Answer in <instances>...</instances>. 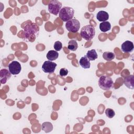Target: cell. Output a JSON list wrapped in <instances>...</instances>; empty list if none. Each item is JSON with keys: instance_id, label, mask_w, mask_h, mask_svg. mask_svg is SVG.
I'll return each instance as SVG.
<instances>
[{"instance_id": "obj_7", "label": "cell", "mask_w": 134, "mask_h": 134, "mask_svg": "<svg viewBox=\"0 0 134 134\" xmlns=\"http://www.w3.org/2000/svg\"><path fill=\"white\" fill-rule=\"evenodd\" d=\"M57 64L50 61H46L42 66V70L44 73L51 74L54 72Z\"/></svg>"}, {"instance_id": "obj_13", "label": "cell", "mask_w": 134, "mask_h": 134, "mask_svg": "<svg viewBox=\"0 0 134 134\" xmlns=\"http://www.w3.org/2000/svg\"><path fill=\"white\" fill-rule=\"evenodd\" d=\"M79 63H80V65L82 66V68L84 69H89L91 66L90 61L86 57V55L82 57L80 59Z\"/></svg>"}, {"instance_id": "obj_22", "label": "cell", "mask_w": 134, "mask_h": 134, "mask_svg": "<svg viewBox=\"0 0 134 134\" xmlns=\"http://www.w3.org/2000/svg\"><path fill=\"white\" fill-rule=\"evenodd\" d=\"M68 74V70L65 68H62L60 70V75L61 76H65Z\"/></svg>"}, {"instance_id": "obj_11", "label": "cell", "mask_w": 134, "mask_h": 134, "mask_svg": "<svg viewBox=\"0 0 134 134\" xmlns=\"http://www.w3.org/2000/svg\"><path fill=\"white\" fill-rule=\"evenodd\" d=\"M124 83L128 88L133 90L134 88V76L130 75L126 77L124 80Z\"/></svg>"}, {"instance_id": "obj_10", "label": "cell", "mask_w": 134, "mask_h": 134, "mask_svg": "<svg viewBox=\"0 0 134 134\" xmlns=\"http://www.w3.org/2000/svg\"><path fill=\"white\" fill-rule=\"evenodd\" d=\"M133 48L132 42L129 40L125 41L121 46V49L124 52H131L133 50Z\"/></svg>"}, {"instance_id": "obj_9", "label": "cell", "mask_w": 134, "mask_h": 134, "mask_svg": "<svg viewBox=\"0 0 134 134\" xmlns=\"http://www.w3.org/2000/svg\"><path fill=\"white\" fill-rule=\"evenodd\" d=\"M11 73L8 70L6 69H2L0 71V78L1 83L2 84H5L6 83L8 80L11 77Z\"/></svg>"}, {"instance_id": "obj_19", "label": "cell", "mask_w": 134, "mask_h": 134, "mask_svg": "<svg viewBox=\"0 0 134 134\" xmlns=\"http://www.w3.org/2000/svg\"><path fill=\"white\" fill-rule=\"evenodd\" d=\"M41 128L42 130H43L46 132H48L51 131L52 130L53 127L51 123L49 122H45L42 124Z\"/></svg>"}, {"instance_id": "obj_20", "label": "cell", "mask_w": 134, "mask_h": 134, "mask_svg": "<svg viewBox=\"0 0 134 134\" xmlns=\"http://www.w3.org/2000/svg\"><path fill=\"white\" fill-rule=\"evenodd\" d=\"M105 114L109 118H112L115 116V113L113 109L108 108L105 110Z\"/></svg>"}, {"instance_id": "obj_15", "label": "cell", "mask_w": 134, "mask_h": 134, "mask_svg": "<svg viewBox=\"0 0 134 134\" xmlns=\"http://www.w3.org/2000/svg\"><path fill=\"white\" fill-rule=\"evenodd\" d=\"M58 52L55 50H50L47 54V58L50 61L56 60L58 58Z\"/></svg>"}, {"instance_id": "obj_6", "label": "cell", "mask_w": 134, "mask_h": 134, "mask_svg": "<svg viewBox=\"0 0 134 134\" xmlns=\"http://www.w3.org/2000/svg\"><path fill=\"white\" fill-rule=\"evenodd\" d=\"M65 27L69 31L75 33L80 29V23L77 19L72 18L66 23Z\"/></svg>"}, {"instance_id": "obj_3", "label": "cell", "mask_w": 134, "mask_h": 134, "mask_svg": "<svg viewBox=\"0 0 134 134\" xmlns=\"http://www.w3.org/2000/svg\"><path fill=\"white\" fill-rule=\"evenodd\" d=\"M74 15V10L73 8L68 6L63 7L59 13L60 18L63 21H68L72 19Z\"/></svg>"}, {"instance_id": "obj_2", "label": "cell", "mask_w": 134, "mask_h": 134, "mask_svg": "<svg viewBox=\"0 0 134 134\" xmlns=\"http://www.w3.org/2000/svg\"><path fill=\"white\" fill-rule=\"evenodd\" d=\"M80 35L82 38L87 41L91 40L95 35L94 27L91 25L83 27L81 30Z\"/></svg>"}, {"instance_id": "obj_8", "label": "cell", "mask_w": 134, "mask_h": 134, "mask_svg": "<svg viewBox=\"0 0 134 134\" xmlns=\"http://www.w3.org/2000/svg\"><path fill=\"white\" fill-rule=\"evenodd\" d=\"M9 71L13 75H16L19 74L21 70L20 64L16 61L11 62L8 65Z\"/></svg>"}, {"instance_id": "obj_4", "label": "cell", "mask_w": 134, "mask_h": 134, "mask_svg": "<svg viewBox=\"0 0 134 134\" xmlns=\"http://www.w3.org/2000/svg\"><path fill=\"white\" fill-rule=\"evenodd\" d=\"M98 85L99 87L105 91L110 90L113 86V81L112 79L107 75H103L98 80Z\"/></svg>"}, {"instance_id": "obj_14", "label": "cell", "mask_w": 134, "mask_h": 134, "mask_svg": "<svg viewBox=\"0 0 134 134\" xmlns=\"http://www.w3.org/2000/svg\"><path fill=\"white\" fill-rule=\"evenodd\" d=\"M86 57L89 59L90 61H94L97 59L98 55L95 49H92L87 52Z\"/></svg>"}, {"instance_id": "obj_18", "label": "cell", "mask_w": 134, "mask_h": 134, "mask_svg": "<svg viewBox=\"0 0 134 134\" xmlns=\"http://www.w3.org/2000/svg\"><path fill=\"white\" fill-rule=\"evenodd\" d=\"M78 44L76 40H71L68 42V48L69 50L71 51H75L77 49Z\"/></svg>"}, {"instance_id": "obj_12", "label": "cell", "mask_w": 134, "mask_h": 134, "mask_svg": "<svg viewBox=\"0 0 134 134\" xmlns=\"http://www.w3.org/2000/svg\"><path fill=\"white\" fill-rule=\"evenodd\" d=\"M96 18L99 21H106L109 18V15L108 13L105 11L100 10L97 14Z\"/></svg>"}, {"instance_id": "obj_21", "label": "cell", "mask_w": 134, "mask_h": 134, "mask_svg": "<svg viewBox=\"0 0 134 134\" xmlns=\"http://www.w3.org/2000/svg\"><path fill=\"white\" fill-rule=\"evenodd\" d=\"M53 48L56 51H60L62 48V44L60 41H57L54 43Z\"/></svg>"}, {"instance_id": "obj_1", "label": "cell", "mask_w": 134, "mask_h": 134, "mask_svg": "<svg viewBox=\"0 0 134 134\" xmlns=\"http://www.w3.org/2000/svg\"><path fill=\"white\" fill-rule=\"evenodd\" d=\"M24 38L26 39H29V38L35 37L38 35L39 33V27L36 23H32L30 22L25 26L24 29Z\"/></svg>"}, {"instance_id": "obj_17", "label": "cell", "mask_w": 134, "mask_h": 134, "mask_svg": "<svg viewBox=\"0 0 134 134\" xmlns=\"http://www.w3.org/2000/svg\"><path fill=\"white\" fill-rule=\"evenodd\" d=\"M115 57V55L114 53L110 51L104 52L103 53V58L106 61H110L113 60Z\"/></svg>"}, {"instance_id": "obj_16", "label": "cell", "mask_w": 134, "mask_h": 134, "mask_svg": "<svg viewBox=\"0 0 134 134\" xmlns=\"http://www.w3.org/2000/svg\"><path fill=\"white\" fill-rule=\"evenodd\" d=\"M111 28V25L109 21H106L101 23L99 24V29L102 32H106Z\"/></svg>"}, {"instance_id": "obj_5", "label": "cell", "mask_w": 134, "mask_h": 134, "mask_svg": "<svg viewBox=\"0 0 134 134\" xmlns=\"http://www.w3.org/2000/svg\"><path fill=\"white\" fill-rule=\"evenodd\" d=\"M61 8L62 3L57 0L51 1L48 4V11L55 16L58 15Z\"/></svg>"}]
</instances>
